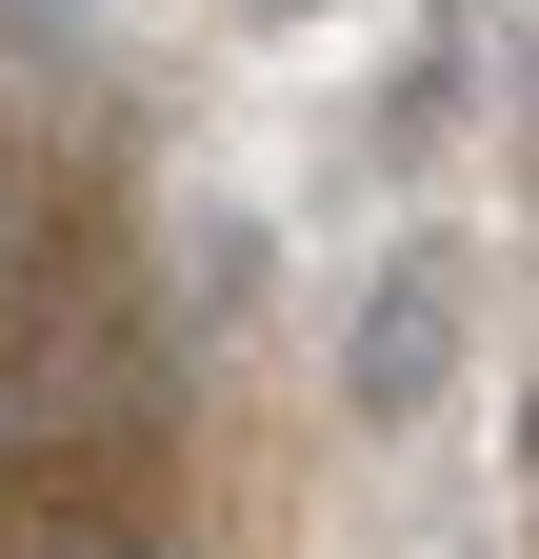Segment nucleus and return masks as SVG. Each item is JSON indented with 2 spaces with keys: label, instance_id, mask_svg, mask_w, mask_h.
I'll return each mask as SVG.
<instances>
[{
  "label": "nucleus",
  "instance_id": "f257e3e1",
  "mask_svg": "<svg viewBox=\"0 0 539 559\" xmlns=\"http://www.w3.org/2000/svg\"><path fill=\"white\" fill-rule=\"evenodd\" d=\"M459 240H399L380 280H360V340H340V419H440V380H459Z\"/></svg>",
  "mask_w": 539,
  "mask_h": 559
},
{
  "label": "nucleus",
  "instance_id": "f03ea898",
  "mask_svg": "<svg viewBox=\"0 0 539 559\" xmlns=\"http://www.w3.org/2000/svg\"><path fill=\"white\" fill-rule=\"evenodd\" d=\"M519 460H539V400H519Z\"/></svg>",
  "mask_w": 539,
  "mask_h": 559
}]
</instances>
